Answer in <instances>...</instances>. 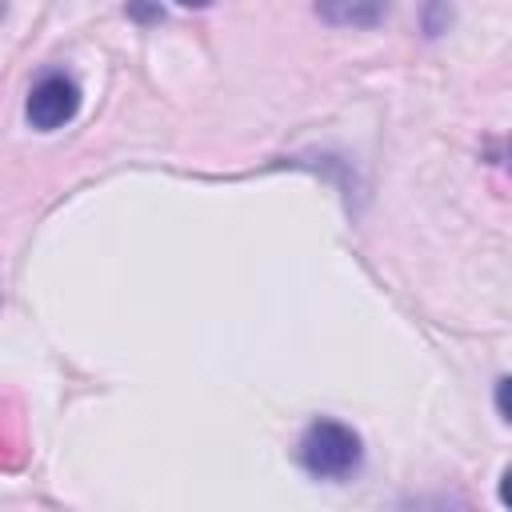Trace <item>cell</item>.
<instances>
[{
    "mask_svg": "<svg viewBox=\"0 0 512 512\" xmlns=\"http://www.w3.org/2000/svg\"><path fill=\"white\" fill-rule=\"evenodd\" d=\"M364 448L360 436L340 420H316L300 436V464L316 480H344L360 468Z\"/></svg>",
    "mask_w": 512,
    "mask_h": 512,
    "instance_id": "obj_1",
    "label": "cell"
},
{
    "mask_svg": "<svg viewBox=\"0 0 512 512\" xmlns=\"http://www.w3.org/2000/svg\"><path fill=\"white\" fill-rule=\"evenodd\" d=\"M80 112V88L76 80H68L64 72H48L32 84L28 92V104H24V116L36 132H56L64 128L72 116Z\"/></svg>",
    "mask_w": 512,
    "mask_h": 512,
    "instance_id": "obj_2",
    "label": "cell"
},
{
    "mask_svg": "<svg viewBox=\"0 0 512 512\" xmlns=\"http://www.w3.org/2000/svg\"><path fill=\"white\" fill-rule=\"evenodd\" d=\"M388 0H316V12L344 28H368L384 16Z\"/></svg>",
    "mask_w": 512,
    "mask_h": 512,
    "instance_id": "obj_3",
    "label": "cell"
},
{
    "mask_svg": "<svg viewBox=\"0 0 512 512\" xmlns=\"http://www.w3.org/2000/svg\"><path fill=\"white\" fill-rule=\"evenodd\" d=\"M496 408H500V416L512 424V376H504V380L496 384Z\"/></svg>",
    "mask_w": 512,
    "mask_h": 512,
    "instance_id": "obj_4",
    "label": "cell"
},
{
    "mask_svg": "<svg viewBox=\"0 0 512 512\" xmlns=\"http://www.w3.org/2000/svg\"><path fill=\"white\" fill-rule=\"evenodd\" d=\"M500 504L504 508H512V464L504 468V476H500Z\"/></svg>",
    "mask_w": 512,
    "mask_h": 512,
    "instance_id": "obj_5",
    "label": "cell"
},
{
    "mask_svg": "<svg viewBox=\"0 0 512 512\" xmlns=\"http://www.w3.org/2000/svg\"><path fill=\"white\" fill-rule=\"evenodd\" d=\"M176 4H180V8H208L212 0H176Z\"/></svg>",
    "mask_w": 512,
    "mask_h": 512,
    "instance_id": "obj_6",
    "label": "cell"
},
{
    "mask_svg": "<svg viewBox=\"0 0 512 512\" xmlns=\"http://www.w3.org/2000/svg\"><path fill=\"white\" fill-rule=\"evenodd\" d=\"M508 168H512V144H508Z\"/></svg>",
    "mask_w": 512,
    "mask_h": 512,
    "instance_id": "obj_7",
    "label": "cell"
}]
</instances>
